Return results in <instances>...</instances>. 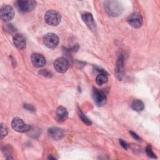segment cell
Returning <instances> with one entry per match:
<instances>
[{
    "label": "cell",
    "mask_w": 160,
    "mask_h": 160,
    "mask_svg": "<svg viewBox=\"0 0 160 160\" xmlns=\"http://www.w3.org/2000/svg\"><path fill=\"white\" fill-rule=\"evenodd\" d=\"M127 21L129 24L134 28H139L142 24V18L139 13L136 12L130 14Z\"/></svg>",
    "instance_id": "ba28073f"
},
{
    "label": "cell",
    "mask_w": 160,
    "mask_h": 160,
    "mask_svg": "<svg viewBox=\"0 0 160 160\" xmlns=\"http://www.w3.org/2000/svg\"><path fill=\"white\" fill-rule=\"evenodd\" d=\"M8 134L7 127L4 124H1V138H4Z\"/></svg>",
    "instance_id": "ffe728a7"
},
{
    "label": "cell",
    "mask_w": 160,
    "mask_h": 160,
    "mask_svg": "<svg viewBox=\"0 0 160 160\" xmlns=\"http://www.w3.org/2000/svg\"><path fill=\"white\" fill-rule=\"evenodd\" d=\"M146 154L149 157V158H156V154H154V152H153L152 149V148L151 146H148L146 149Z\"/></svg>",
    "instance_id": "d6986e66"
},
{
    "label": "cell",
    "mask_w": 160,
    "mask_h": 160,
    "mask_svg": "<svg viewBox=\"0 0 160 160\" xmlns=\"http://www.w3.org/2000/svg\"><path fill=\"white\" fill-rule=\"evenodd\" d=\"M61 18L60 14L54 10L48 11L44 16V20L46 22L52 26L58 25L61 21Z\"/></svg>",
    "instance_id": "7a4b0ae2"
},
{
    "label": "cell",
    "mask_w": 160,
    "mask_h": 160,
    "mask_svg": "<svg viewBox=\"0 0 160 160\" xmlns=\"http://www.w3.org/2000/svg\"><path fill=\"white\" fill-rule=\"evenodd\" d=\"M108 77L106 76V74H99L97 77H96V83L98 84V85H102L103 84H105L108 82Z\"/></svg>",
    "instance_id": "e0dca14e"
},
{
    "label": "cell",
    "mask_w": 160,
    "mask_h": 160,
    "mask_svg": "<svg viewBox=\"0 0 160 160\" xmlns=\"http://www.w3.org/2000/svg\"><path fill=\"white\" fill-rule=\"evenodd\" d=\"M18 8L23 12H28L32 11L36 6V2L35 1H18L16 2Z\"/></svg>",
    "instance_id": "8992f818"
},
{
    "label": "cell",
    "mask_w": 160,
    "mask_h": 160,
    "mask_svg": "<svg viewBox=\"0 0 160 160\" xmlns=\"http://www.w3.org/2000/svg\"><path fill=\"white\" fill-rule=\"evenodd\" d=\"M12 42L14 45L19 49H23L26 47V38L21 34H15L12 38Z\"/></svg>",
    "instance_id": "4fadbf2b"
},
{
    "label": "cell",
    "mask_w": 160,
    "mask_h": 160,
    "mask_svg": "<svg viewBox=\"0 0 160 160\" xmlns=\"http://www.w3.org/2000/svg\"><path fill=\"white\" fill-rule=\"evenodd\" d=\"M82 19L89 29H91L92 31H96V23L93 19L92 15L91 13L89 12L84 13L83 14H82Z\"/></svg>",
    "instance_id": "7c38bea8"
},
{
    "label": "cell",
    "mask_w": 160,
    "mask_h": 160,
    "mask_svg": "<svg viewBox=\"0 0 160 160\" xmlns=\"http://www.w3.org/2000/svg\"><path fill=\"white\" fill-rule=\"evenodd\" d=\"M68 117V111L66 108L63 106H59L56 111L55 118L58 122H63L67 119Z\"/></svg>",
    "instance_id": "9a60e30c"
},
{
    "label": "cell",
    "mask_w": 160,
    "mask_h": 160,
    "mask_svg": "<svg viewBox=\"0 0 160 160\" xmlns=\"http://www.w3.org/2000/svg\"><path fill=\"white\" fill-rule=\"evenodd\" d=\"M1 19L5 22H9L12 20L14 16L13 8L9 5H4L0 9Z\"/></svg>",
    "instance_id": "5b68a950"
},
{
    "label": "cell",
    "mask_w": 160,
    "mask_h": 160,
    "mask_svg": "<svg viewBox=\"0 0 160 160\" xmlns=\"http://www.w3.org/2000/svg\"><path fill=\"white\" fill-rule=\"evenodd\" d=\"M39 74L43 76H45V77H47V78H50L52 76V73L48 71L47 69H41L39 71Z\"/></svg>",
    "instance_id": "44dd1931"
},
{
    "label": "cell",
    "mask_w": 160,
    "mask_h": 160,
    "mask_svg": "<svg viewBox=\"0 0 160 160\" xmlns=\"http://www.w3.org/2000/svg\"><path fill=\"white\" fill-rule=\"evenodd\" d=\"M12 129L19 132H26L30 131L31 126L24 123L19 118H14L11 122Z\"/></svg>",
    "instance_id": "3957f363"
},
{
    "label": "cell",
    "mask_w": 160,
    "mask_h": 160,
    "mask_svg": "<svg viewBox=\"0 0 160 160\" xmlns=\"http://www.w3.org/2000/svg\"><path fill=\"white\" fill-rule=\"evenodd\" d=\"M48 134L52 139L58 141L64 136V131L60 128L52 127L48 129Z\"/></svg>",
    "instance_id": "5bb4252c"
},
{
    "label": "cell",
    "mask_w": 160,
    "mask_h": 160,
    "mask_svg": "<svg viewBox=\"0 0 160 160\" xmlns=\"http://www.w3.org/2000/svg\"><path fill=\"white\" fill-rule=\"evenodd\" d=\"M119 143H120L121 146L123 148H124L125 149H128V144L124 141H123L122 139H119Z\"/></svg>",
    "instance_id": "7402d4cb"
},
{
    "label": "cell",
    "mask_w": 160,
    "mask_h": 160,
    "mask_svg": "<svg viewBox=\"0 0 160 160\" xmlns=\"http://www.w3.org/2000/svg\"><path fill=\"white\" fill-rule=\"evenodd\" d=\"M58 36L54 33H47L43 37V42L49 48H55L59 44Z\"/></svg>",
    "instance_id": "277c9868"
},
{
    "label": "cell",
    "mask_w": 160,
    "mask_h": 160,
    "mask_svg": "<svg viewBox=\"0 0 160 160\" xmlns=\"http://www.w3.org/2000/svg\"><path fill=\"white\" fill-rule=\"evenodd\" d=\"M129 132L131 133V136L134 138V139H137V140H138V141H140L141 140V138H140V137L136 134V133H135L134 132H132V131H129Z\"/></svg>",
    "instance_id": "cb8c5ba5"
},
{
    "label": "cell",
    "mask_w": 160,
    "mask_h": 160,
    "mask_svg": "<svg viewBox=\"0 0 160 160\" xmlns=\"http://www.w3.org/2000/svg\"><path fill=\"white\" fill-rule=\"evenodd\" d=\"M31 62L32 64L36 68L43 67L46 64V59L41 54L34 53L31 56Z\"/></svg>",
    "instance_id": "8fae6325"
},
{
    "label": "cell",
    "mask_w": 160,
    "mask_h": 160,
    "mask_svg": "<svg viewBox=\"0 0 160 160\" xmlns=\"http://www.w3.org/2000/svg\"><path fill=\"white\" fill-rule=\"evenodd\" d=\"M92 98L95 103L98 106L104 105L106 101V93L102 91H99L96 88H94L92 90Z\"/></svg>",
    "instance_id": "9c48e42d"
},
{
    "label": "cell",
    "mask_w": 160,
    "mask_h": 160,
    "mask_svg": "<svg viewBox=\"0 0 160 160\" xmlns=\"http://www.w3.org/2000/svg\"><path fill=\"white\" fill-rule=\"evenodd\" d=\"M106 12L111 16H118L121 14L123 8L121 3L117 1H108L104 3Z\"/></svg>",
    "instance_id": "6da1fadb"
},
{
    "label": "cell",
    "mask_w": 160,
    "mask_h": 160,
    "mask_svg": "<svg viewBox=\"0 0 160 160\" xmlns=\"http://www.w3.org/2000/svg\"><path fill=\"white\" fill-rule=\"evenodd\" d=\"M24 108H26V109L27 110H28V111H33L35 110V108H34V106H32V105H31V104H24Z\"/></svg>",
    "instance_id": "603a6c76"
},
{
    "label": "cell",
    "mask_w": 160,
    "mask_h": 160,
    "mask_svg": "<svg viewBox=\"0 0 160 160\" xmlns=\"http://www.w3.org/2000/svg\"><path fill=\"white\" fill-rule=\"evenodd\" d=\"M54 68L58 72L64 73L69 68V62L64 58H58L54 62Z\"/></svg>",
    "instance_id": "52a82bcc"
},
{
    "label": "cell",
    "mask_w": 160,
    "mask_h": 160,
    "mask_svg": "<svg viewBox=\"0 0 160 160\" xmlns=\"http://www.w3.org/2000/svg\"><path fill=\"white\" fill-rule=\"evenodd\" d=\"M131 108L134 111H142L144 109V105L142 101L139 99H134L131 103Z\"/></svg>",
    "instance_id": "2e32d148"
},
{
    "label": "cell",
    "mask_w": 160,
    "mask_h": 160,
    "mask_svg": "<svg viewBox=\"0 0 160 160\" xmlns=\"http://www.w3.org/2000/svg\"><path fill=\"white\" fill-rule=\"evenodd\" d=\"M115 74L116 78L121 81L124 76V57L121 54L116 62V69H115Z\"/></svg>",
    "instance_id": "30bf717a"
},
{
    "label": "cell",
    "mask_w": 160,
    "mask_h": 160,
    "mask_svg": "<svg viewBox=\"0 0 160 160\" xmlns=\"http://www.w3.org/2000/svg\"><path fill=\"white\" fill-rule=\"evenodd\" d=\"M78 112H79V116L80 118L81 119V120H82L86 124H87V125H88V126L91 125V121L89 120V119L82 112V111H81L80 109L78 110Z\"/></svg>",
    "instance_id": "ac0fdd59"
}]
</instances>
